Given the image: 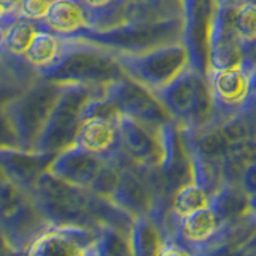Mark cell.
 <instances>
[{"label":"cell","mask_w":256,"mask_h":256,"mask_svg":"<svg viewBox=\"0 0 256 256\" xmlns=\"http://www.w3.org/2000/svg\"><path fill=\"white\" fill-rule=\"evenodd\" d=\"M124 76L114 52L98 46L82 38L70 37L61 58L50 69L40 72V77L52 82L68 85L102 86Z\"/></svg>","instance_id":"6da1fadb"},{"label":"cell","mask_w":256,"mask_h":256,"mask_svg":"<svg viewBox=\"0 0 256 256\" xmlns=\"http://www.w3.org/2000/svg\"><path fill=\"white\" fill-rule=\"evenodd\" d=\"M182 18L154 20V21H124L114 26L92 29L76 38H82L110 52L140 53L160 45L181 42Z\"/></svg>","instance_id":"7a4b0ae2"},{"label":"cell","mask_w":256,"mask_h":256,"mask_svg":"<svg viewBox=\"0 0 256 256\" xmlns=\"http://www.w3.org/2000/svg\"><path fill=\"white\" fill-rule=\"evenodd\" d=\"M150 93L180 126H202L212 122L213 104L208 80L190 66L170 84Z\"/></svg>","instance_id":"3957f363"},{"label":"cell","mask_w":256,"mask_h":256,"mask_svg":"<svg viewBox=\"0 0 256 256\" xmlns=\"http://www.w3.org/2000/svg\"><path fill=\"white\" fill-rule=\"evenodd\" d=\"M114 54L124 76L149 92L170 84L189 66L186 46L181 42L160 45L140 53L114 52Z\"/></svg>","instance_id":"277c9868"},{"label":"cell","mask_w":256,"mask_h":256,"mask_svg":"<svg viewBox=\"0 0 256 256\" xmlns=\"http://www.w3.org/2000/svg\"><path fill=\"white\" fill-rule=\"evenodd\" d=\"M61 90V84L38 77L21 94L6 104L4 109L14 130L16 140L37 141Z\"/></svg>","instance_id":"5b68a950"},{"label":"cell","mask_w":256,"mask_h":256,"mask_svg":"<svg viewBox=\"0 0 256 256\" xmlns=\"http://www.w3.org/2000/svg\"><path fill=\"white\" fill-rule=\"evenodd\" d=\"M104 86L94 85H80V84H68L62 85V90L56 100L54 106L48 116L46 122L40 132L36 141L37 146L42 142L58 144V142H70L76 140L77 130L84 117V109L86 102L93 96L100 94Z\"/></svg>","instance_id":"8992f818"},{"label":"cell","mask_w":256,"mask_h":256,"mask_svg":"<svg viewBox=\"0 0 256 256\" xmlns=\"http://www.w3.org/2000/svg\"><path fill=\"white\" fill-rule=\"evenodd\" d=\"M254 69L242 62L224 69L208 70V88H210L213 117L210 124L220 125L224 118L244 112L250 102L254 80Z\"/></svg>","instance_id":"52a82bcc"},{"label":"cell","mask_w":256,"mask_h":256,"mask_svg":"<svg viewBox=\"0 0 256 256\" xmlns=\"http://www.w3.org/2000/svg\"><path fill=\"white\" fill-rule=\"evenodd\" d=\"M214 4V0H180L181 44L186 46L189 66L202 77H208V40Z\"/></svg>","instance_id":"ba28073f"},{"label":"cell","mask_w":256,"mask_h":256,"mask_svg":"<svg viewBox=\"0 0 256 256\" xmlns=\"http://www.w3.org/2000/svg\"><path fill=\"white\" fill-rule=\"evenodd\" d=\"M104 98L118 110V114L128 116L150 126L172 122V117L156 100V96L126 76L104 86Z\"/></svg>","instance_id":"9c48e42d"},{"label":"cell","mask_w":256,"mask_h":256,"mask_svg":"<svg viewBox=\"0 0 256 256\" xmlns=\"http://www.w3.org/2000/svg\"><path fill=\"white\" fill-rule=\"evenodd\" d=\"M240 60L242 37L232 24V8L216 2L208 40V70L236 66Z\"/></svg>","instance_id":"30bf717a"},{"label":"cell","mask_w":256,"mask_h":256,"mask_svg":"<svg viewBox=\"0 0 256 256\" xmlns=\"http://www.w3.org/2000/svg\"><path fill=\"white\" fill-rule=\"evenodd\" d=\"M74 142L90 154H109L122 144L118 114H92L80 122Z\"/></svg>","instance_id":"8fae6325"},{"label":"cell","mask_w":256,"mask_h":256,"mask_svg":"<svg viewBox=\"0 0 256 256\" xmlns=\"http://www.w3.org/2000/svg\"><path fill=\"white\" fill-rule=\"evenodd\" d=\"M40 24L53 34L66 38L94 29L93 16L80 0H52L45 20Z\"/></svg>","instance_id":"7c38bea8"},{"label":"cell","mask_w":256,"mask_h":256,"mask_svg":"<svg viewBox=\"0 0 256 256\" xmlns=\"http://www.w3.org/2000/svg\"><path fill=\"white\" fill-rule=\"evenodd\" d=\"M66 44V37L56 36L52 30L42 26V29L36 32L34 38H32V42L29 44L28 50L22 54L21 60H24V62H28L32 69H36L40 74V72L50 69L61 58Z\"/></svg>","instance_id":"4fadbf2b"},{"label":"cell","mask_w":256,"mask_h":256,"mask_svg":"<svg viewBox=\"0 0 256 256\" xmlns=\"http://www.w3.org/2000/svg\"><path fill=\"white\" fill-rule=\"evenodd\" d=\"M118 128L122 144H125L134 157L152 156L157 150V146H160V126H150L128 116L118 114Z\"/></svg>","instance_id":"5bb4252c"},{"label":"cell","mask_w":256,"mask_h":256,"mask_svg":"<svg viewBox=\"0 0 256 256\" xmlns=\"http://www.w3.org/2000/svg\"><path fill=\"white\" fill-rule=\"evenodd\" d=\"M37 30V22L20 18V16L12 22H8L4 38V54L22 58Z\"/></svg>","instance_id":"9a60e30c"},{"label":"cell","mask_w":256,"mask_h":256,"mask_svg":"<svg viewBox=\"0 0 256 256\" xmlns=\"http://www.w3.org/2000/svg\"><path fill=\"white\" fill-rule=\"evenodd\" d=\"M216 226H218L216 213L210 206H206V208H202V210H197L194 213L184 216L181 230L186 240L194 244H200L213 236Z\"/></svg>","instance_id":"2e32d148"},{"label":"cell","mask_w":256,"mask_h":256,"mask_svg":"<svg viewBox=\"0 0 256 256\" xmlns=\"http://www.w3.org/2000/svg\"><path fill=\"white\" fill-rule=\"evenodd\" d=\"M206 206H210V198H208L205 188L200 184H184L174 196L173 208L180 218Z\"/></svg>","instance_id":"e0dca14e"},{"label":"cell","mask_w":256,"mask_h":256,"mask_svg":"<svg viewBox=\"0 0 256 256\" xmlns=\"http://www.w3.org/2000/svg\"><path fill=\"white\" fill-rule=\"evenodd\" d=\"M232 24L244 40H256V4L232 8Z\"/></svg>","instance_id":"ac0fdd59"},{"label":"cell","mask_w":256,"mask_h":256,"mask_svg":"<svg viewBox=\"0 0 256 256\" xmlns=\"http://www.w3.org/2000/svg\"><path fill=\"white\" fill-rule=\"evenodd\" d=\"M50 5L52 0H21L18 8V16L40 24L45 20Z\"/></svg>","instance_id":"d6986e66"},{"label":"cell","mask_w":256,"mask_h":256,"mask_svg":"<svg viewBox=\"0 0 256 256\" xmlns=\"http://www.w3.org/2000/svg\"><path fill=\"white\" fill-rule=\"evenodd\" d=\"M216 2H220L222 5L229 6V8H240V6H244V5L256 4V0H216Z\"/></svg>","instance_id":"ffe728a7"},{"label":"cell","mask_w":256,"mask_h":256,"mask_svg":"<svg viewBox=\"0 0 256 256\" xmlns=\"http://www.w3.org/2000/svg\"><path fill=\"white\" fill-rule=\"evenodd\" d=\"M160 256H190L186 250H182V248H178V246H168L166 250H164L160 253Z\"/></svg>","instance_id":"44dd1931"},{"label":"cell","mask_w":256,"mask_h":256,"mask_svg":"<svg viewBox=\"0 0 256 256\" xmlns=\"http://www.w3.org/2000/svg\"><path fill=\"white\" fill-rule=\"evenodd\" d=\"M12 22V21H10ZM8 22H0V53H4V38H5V29Z\"/></svg>","instance_id":"7402d4cb"}]
</instances>
